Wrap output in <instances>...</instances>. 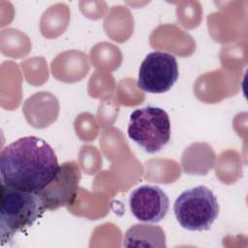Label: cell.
<instances>
[{
  "label": "cell",
  "mask_w": 248,
  "mask_h": 248,
  "mask_svg": "<svg viewBox=\"0 0 248 248\" xmlns=\"http://www.w3.org/2000/svg\"><path fill=\"white\" fill-rule=\"evenodd\" d=\"M123 245L125 247L165 248L167 246L165 232L155 225H134L125 232Z\"/></svg>",
  "instance_id": "8"
},
{
  "label": "cell",
  "mask_w": 248,
  "mask_h": 248,
  "mask_svg": "<svg viewBox=\"0 0 248 248\" xmlns=\"http://www.w3.org/2000/svg\"><path fill=\"white\" fill-rule=\"evenodd\" d=\"M173 212L179 225L188 231H207L219 214L213 192L200 185L182 192L175 200Z\"/></svg>",
  "instance_id": "3"
},
{
  "label": "cell",
  "mask_w": 248,
  "mask_h": 248,
  "mask_svg": "<svg viewBox=\"0 0 248 248\" xmlns=\"http://www.w3.org/2000/svg\"><path fill=\"white\" fill-rule=\"evenodd\" d=\"M128 136L145 152L156 153L170 140V117L158 107L136 109L130 115Z\"/></svg>",
  "instance_id": "4"
},
{
  "label": "cell",
  "mask_w": 248,
  "mask_h": 248,
  "mask_svg": "<svg viewBox=\"0 0 248 248\" xmlns=\"http://www.w3.org/2000/svg\"><path fill=\"white\" fill-rule=\"evenodd\" d=\"M59 164L44 140L27 136L7 145L0 154L1 183L39 193L57 175Z\"/></svg>",
  "instance_id": "1"
},
{
  "label": "cell",
  "mask_w": 248,
  "mask_h": 248,
  "mask_svg": "<svg viewBox=\"0 0 248 248\" xmlns=\"http://www.w3.org/2000/svg\"><path fill=\"white\" fill-rule=\"evenodd\" d=\"M129 205L136 219L157 223L166 217L170 201L167 194L158 186L141 185L131 193Z\"/></svg>",
  "instance_id": "7"
},
{
  "label": "cell",
  "mask_w": 248,
  "mask_h": 248,
  "mask_svg": "<svg viewBox=\"0 0 248 248\" xmlns=\"http://www.w3.org/2000/svg\"><path fill=\"white\" fill-rule=\"evenodd\" d=\"M80 170L76 162H66L59 168L55 178L39 192L46 209L55 210L72 203L76 198Z\"/></svg>",
  "instance_id": "6"
},
{
  "label": "cell",
  "mask_w": 248,
  "mask_h": 248,
  "mask_svg": "<svg viewBox=\"0 0 248 248\" xmlns=\"http://www.w3.org/2000/svg\"><path fill=\"white\" fill-rule=\"evenodd\" d=\"M39 193L1 183L0 232L2 243L30 228L46 211Z\"/></svg>",
  "instance_id": "2"
},
{
  "label": "cell",
  "mask_w": 248,
  "mask_h": 248,
  "mask_svg": "<svg viewBox=\"0 0 248 248\" xmlns=\"http://www.w3.org/2000/svg\"><path fill=\"white\" fill-rule=\"evenodd\" d=\"M178 75L177 61L172 54L153 51L146 55L140 67L138 85L148 93H165L175 83Z\"/></svg>",
  "instance_id": "5"
}]
</instances>
